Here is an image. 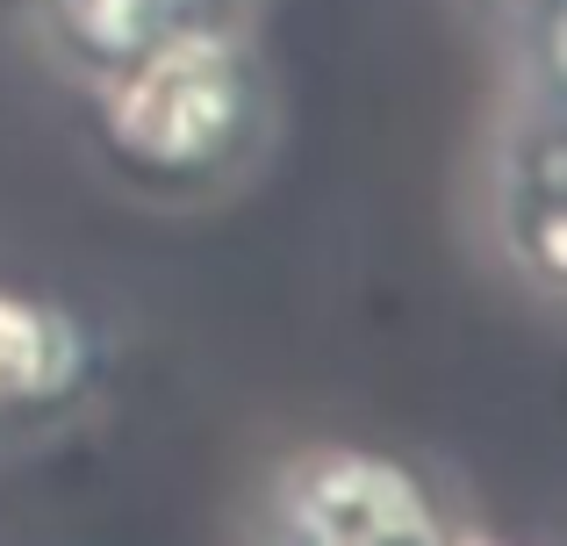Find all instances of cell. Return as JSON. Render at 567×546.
Listing matches in <instances>:
<instances>
[{"instance_id": "6da1fadb", "label": "cell", "mask_w": 567, "mask_h": 546, "mask_svg": "<svg viewBox=\"0 0 567 546\" xmlns=\"http://www.w3.org/2000/svg\"><path fill=\"white\" fill-rule=\"evenodd\" d=\"M86 86L101 173L158 209H202L259 173L280 137V80L245 29H202Z\"/></svg>"}, {"instance_id": "7a4b0ae2", "label": "cell", "mask_w": 567, "mask_h": 546, "mask_svg": "<svg viewBox=\"0 0 567 546\" xmlns=\"http://www.w3.org/2000/svg\"><path fill=\"white\" fill-rule=\"evenodd\" d=\"M251 539L280 546H453L460 496L374 439H295L251 490Z\"/></svg>"}, {"instance_id": "3957f363", "label": "cell", "mask_w": 567, "mask_h": 546, "mask_svg": "<svg viewBox=\"0 0 567 546\" xmlns=\"http://www.w3.org/2000/svg\"><path fill=\"white\" fill-rule=\"evenodd\" d=\"M109 389V338L80 302L0 274V453L72 432Z\"/></svg>"}, {"instance_id": "277c9868", "label": "cell", "mask_w": 567, "mask_h": 546, "mask_svg": "<svg viewBox=\"0 0 567 546\" xmlns=\"http://www.w3.org/2000/svg\"><path fill=\"white\" fill-rule=\"evenodd\" d=\"M488 238L496 259L532 295H567V130H560V86H539L511 115L496 158H488Z\"/></svg>"}, {"instance_id": "5b68a950", "label": "cell", "mask_w": 567, "mask_h": 546, "mask_svg": "<svg viewBox=\"0 0 567 546\" xmlns=\"http://www.w3.org/2000/svg\"><path fill=\"white\" fill-rule=\"evenodd\" d=\"M29 14L72 80H101L144 51L202 37V29H245L251 0H29Z\"/></svg>"}]
</instances>
